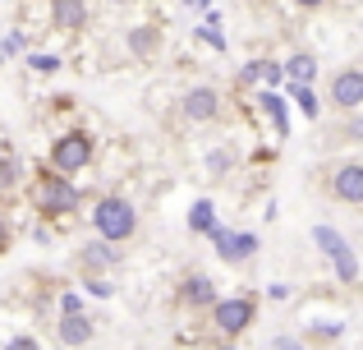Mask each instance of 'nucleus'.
Wrapping results in <instances>:
<instances>
[{
  "label": "nucleus",
  "instance_id": "nucleus-27",
  "mask_svg": "<svg viewBox=\"0 0 363 350\" xmlns=\"http://www.w3.org/2000/svg\"><path fill=\"white\" fill-rule=\"evenodd\" d=\"M5 350H42V341H37L33 332H18V337H9Z\"/></svg>",
  "mask_w": 363,
  "mask_h": 350
},
{
  "label": "nucleus",
  "instance_id": "nucleus-29",
  "mask_svg": "<svg viewBox=\"0 0 363 350\" xmlns=\"http://www.w3.org/2000/svg\"><path fill=\"white\" fill-rule=\"evenodd\" d=\"M0 46H5V55H18V51H28L23 33H9V37H5V42H0Z\"/></svg>",
  "mask_w": 363,
  "mask_h": 350
},
{
  "label": "nucleus",
  "instance_id": "nucleus-36",
  "mask_svg": "<svg viewBox=\"0 0 363 350\" xmlns=\"http://www.w3.org/2000/svg\"><path fill=\"white\" fill-rule=\"evenodd\" d=\"M106 5H129V0H106Z\"/></svg>",
  "mask_w": 363,
  "mask_h": 350
},
{
  "label": "nucleus",
  "instance_id": "nucleus-14",
  "mask_svg": "<svg viewBox=\"0 0 363 350\" xmlns=\"http://www.w3.org/2000/svg\"><path fill=\"white\" fill-rule=\"evenodd\" d=\"M51 23L60 33H83L88 28V0H51Z\"/></svg>",
  "mask_w": 363,
  "mask_h": 350
},
{
  "label": "nucleus",
  "instance_id": "nucleus-17",
  "mask_svg": "<svg viewBox=\"0 0 363 350\" xmlns=\"http://www.w3.org/2000/svg\"><path fill=\"white\" fill-rule=\"evenodd\" d=\"M285 79L290 83H313L318 79V60H313L308 51H294L290 60H285Z\"/></svg>",
  "mask_w": 363,
  "mask_h": 350
},
{
  "label": "nucleus",
  "instance_id": "nucleus-6",
  "mask_svg": "<svg viewBox=\"0 0 363 350\" xmlns=\"http://www.w3.org/2000/svg\"><path fill=\"white\" fill-rule=\"evenodd\" d=\"M322 185H327V198L340 207H363V162L350 157V162H331L322 171Z\"/></svg>",
  "mask_w": 363,
  "mask_h": 350
},
{
  "label": "nucleus",
  "instance_id": "nucleus-32",
  "mask_svg": "<svg viewBox=\"0 0 363 350\" xmlns=\"http://www.w3.org/2000/svg\"><path fill=\"white\" fill-rule=\"evenodd\" d=\"M345 138H363V120H350V125H345Z\"/></svg>",
  "mask_w": 363,
  "mask_h": 350
},
{
  "label": "nucleus",
  "instance_id": "nucleus-30",
  "mask_svg": "<svg viewBox=\"0 0 363 350\" xmlns=\"http://www.w3.org/2000/svg\"><path fill=\"white\" fill-rule=\"evenodd\" d=\"M9 244H14V231H9V222H5V217H0V258H5V253H9Z\"/></svg>",
  "mask_w": 363,
  "mask_h": 350
},
{
  "label": "nucleus",
  "instance_id": "nucleus-28",
  "mask_svg": "<svg viewBox=\"0 0 363 350\" xmlns=\"http://www.w3.org/2000/svg\"><path fill=\"white\" fill-rule=\"evenodd\" d=\"M272 350H308V346H303L299 337H285L281 332V337H272Z\"/></svg>",
  "mask_w": 363,
  "mask_h": 350
},
{
  "label": "nucleus",
  "instance_id": "nucleus-20",
  "mask_svg": "<svg viewBox=\"0 0 363 350\" xmlns=\"http://www.w3.org/2000/svg\"><path fill=\"white\" fill-rule=\"evenodd\" d=\"M18 180H23V166H18L14 153H0V194H14Z\"/></svg>",
  "mask_w": 363,
  "mask_h": 350
},
{
  "label": "nucleus",
  "instance_id": "nucleus-13",
  "mask_svg": "<svg viewBox=\"0 0 363 350\" xmlns=\"http://www.w3.org/2000/svg\"><path fill=\"white\" fill-rule=\"evenodd\" d=\"M253 102H257V111L272 120L276 138H290V106H285V92H281V88H262Z\"/></svg>",
  "mask_w": 363,
  "mask_h": 350
},
{
  "label": "nucleus",
  "instance_id": "nucleus-12",
  "mask_svg": "<svg viewBox=\"0 0 363 350\" xmlns=\"http://www.w3.org/2000/svg\"><path fill=\"white\" fill-rule=\"evenodd\" d=\"M97 337V323H92V314H60V323H55V341L65 350H83Z\"/></svg>",
  "mask_w": 363,
  "mask_h": 350
},
{
  "label": "nucleus",
  "instance_id": "nucleus-37",
  "mask_svg": "<svg viewBox=\"0 0 363 350\" xmlns=\"http://www.w3.org/2000/svg\"><path fill=\"white\" fill-rule=\"evenodd\" d=\"M0 60H5V46H0Z\"/></svg>",
  "mask_w": 363,
  "mask_h": 350
},
{
  "label": "nucleus",
  "instance_id": "nucleus-2",
  "mask_svg": "<svg viewBox=\"0 0 363 350\" xmlns=\"http://www.w3.org/2000/svg\"><path fill=\"white\" fill-rule=\"evenodd\" d=\"M92 231L106 244H129L133 235H138V207L124 194H101L97 203H92Z\"/></svg>",
  "mask_w": 363,
  "mask_h": 350
},
{
  "label": "nucleus",
  "instance_id": "nucleus-31",
  "mask_svg": "<svg viewBox=\"0 0 363 350\" xmlns=\"http://www.w3.org/2000/svg\"><path fill=\"white\" fill-rule=\"evenodd\" d=\"M267 300H290V286H285V281H272V286H267Z\"/></svg>",
  "mask_w": 363,
  "mask_h": 350
},
{
  "label": "nucleus",
  "instance_id": "nucleus-7",
  "mask_svg": "<svg viewBox=\"0 0 363 350\" xmlns=\"http://www.w3.org/2000/svg\"><path fill=\"white\" fill-rule=\"evenodd\" d=\"M327 102H331V111H340V116H354V111H363V70H359V65H345V70L331 74Z\"/></svg>",
  "mask_w": 363,
  "mask_h": 350
},
{
  "label": "nucleus",
  "instance_id": "nucleus-19",
  "mask_svg": "<svg viewBox=\"0 0 363 350\" xmlns=\"http://www.w3.org/2000/svg\"><path fill=\"white\" fill-rule=\"evenodd\" d=\"M340 337H345V323L327 318V323H313L308 332H303V341H308V346H331V341H340Z\"/></svg>",
  "mask_w": 363,
  "mask_h": 350
},
{
  "label": "nucleus",
  "instance_id": "nucleus-33",
  "mask_svg": "<svg viewBox=\"0 0 363 350\" xmlns=\"http://www.w3.org/2000/svg\"><path fill=\"white\" fill-rule=\"evenodd\" d=\"M294 5H299V9H322L327 0H294Z\"/></svg>",
  "mask_w": 363,
  "mask_h": 350
},
{
  "label": "nucleus",
  "instance_id": "nucleus-9",
  "mask_svg": "<svg viewBox=\"0 0 363 350\" xmlns=\"http://www.w3.org/2000/svg\"><path fill=\"white\" fill-rule=\"evenodd\" d=\"M221 300V290H216V281L207 277V272H184L175 286V305L189 309V314H207V309Z\"/></svg>",
  "mask_w": 363,
  "mask_h": 350
},
{
  "label": "nucleus",
  "instance_id": "nucleus-35",
  "mask_svg": "<svg viewBox=\"0 0 363 350\" xmlns=\"http://www.w3.org/2000/svg\"><path fill=\"white\" fill-rule=\"evenodd\" d=\"M212 350H240V346H235V341H216Z\"/></svg>",
  "mask_w": 363,
  "mask_h": 350
},
{
  "label": "nucleus",
  "instance_id": "nucleus-8",
  "mask_svg": "<svg viewBox=\"0 0 363 350\" xmlns=\"http://www.w3.org/2000/svg\"><path fill=\"white\" fill-rule=\"evenodd\" d=\"M207 240H212L216 258H221V263H230V268L248 263V258L257 253V244H262L253 231H225V226H212V231H207Z\"/></svg>",
  "mask_w": 363,
  "mask_h": 350
},
{
  "label": "nucleus",
  "instance_id": "nucleus-3",
  "mask_svg": "<svg viewBox=\"0 0 363 350\" xmlns=\"http://www.w3.org/2000/svg\"><path fill=\"white\" fill-rule=\"evenodd\" d=\"M92 157H97V138H92V129L74 125V129H60V134L51 138V153H46V166L60 175H79L92 166Z\"/></svg>",
  "mask_w": 363,
  "mask_h": 350
},
{
  "label": "nucleus",
  "instance_id": "nucleus-15",
  "mask_svg": "<svg viewBox=\"0 0 363 350\" xmlns=\"http://www.w3.org/2000/svg\"><path fill=\"white\" fill-rule=\"evenodd\" d=\"M216 226V203L212 198H194V207H189V235H207Z\"/></svg>",
  "mask_w": 363,
  "mask_h": 350
},
{
  "label": "nucleus",
  "instance_id": "nucleus-16",
  "mask_svg": "<svg viewBox=\"0 0 363 350\" xmlns=\"http://www.w3.org/2000/svg\"><path fill=\"white\" fill-rule=\"evenodd\" d=\"M124 42H129V51H133V55H157L161 33H157L152 23H138V28H129V37H124Z\"/></svg>",
  "mask_w": 363,
  "mask_h": 350
},
{
  "label": "nucleus",
  "instance_id": "nucleus-24",
  "mask_svg": "<svg viewBox=\"0 0 363 350\" xmlns=\"http://www.w3.org/2000/svg\"><path fill=\"white\" fill-rule=\"evenodd\" d=\"M83 290H88L92 300H111L116 295V281L111 277H83Z\"/></svg>",
  "mask_w": 363,
  "mask_h": 350
},
{
  "label": "nucleus",
  "instance_id": "nucleus-21",
  "mask_svg": "<svg viewBox=\"0 0 363 350\" xmlns=\"http://www.w3.org/2000/svg\"><path fill=\"white\" fill-rule=\"evenodd\" d=\"M198 37H203L212 51H225V33H221V14H216V9L203 18V23H198Z\"/></svg>",
  "mask_w": 363,
  "mask_h": 350
},
{
  "label": "nucleus",
  "instance_id": "nucleus-26",
  "mask_svg": "<svg viewBox=\"0 0 363 350\" xmlns=\"http://www.w3.org/2000/svg\"><path fill=\"white\" fill-rule=\"evenodd\" d=\"M60 314H88V309H83V295H79V290H65V295H60Z\"/></svg>",
  "mask_w": 363,
  "mask_h": 350
},
{
  "label": "nucleus",
  "instance_id": "nucleus-22",
  "mask_svg": "<svg viewBox=\"0 0 363 350\" xmlns=\"http://www.w3.org/2000/svg\"><path fill=\"white\" fill-rule=\"evenodd\" d=\"M257 79H262L267 88H281L285 83V65L281 60H257Z\"/></svg>",
  "mask_w": 363,
  "mask_h": 350
},
{
  "label": "nucleus",
  "instance_id": "nucleus-25",
  "mask_svg": "<svg viewBox=\"0 0 363 350\" xmlns=\"http://www.w3.org/2000/svg\"><path fill=\"white\" fill-rule=\"evenodd\" d=\"M207 171H212V180H221L225 171H230V153H225V148H216V153H207Z\"/></svg>",
  "mask_w": 363,
  "mask_h": 350
},
{
  "label": "nucleus",
  "instance_id": "nucleus-18",
  "mask_svg": "<svg viewBox=\"0 0 363 350\" xmlns=\"http://www.w3.org/2000/svg\"><path fill=\"white\" fill-rule=\"evenodd\" d=\"M281 88H285V97H294V102H299V111H303V116H308V120H318V97H313V83H290V79H285L281 83Z\"/></svg>",
  "mask_w": 363,
  "mask_h": 350
},
{
  "label": "nucleus",
  "instance_id": "nucleus-4",
  "mask_svg": "<svg viewBox=\"0 0 363 350\" xmlns=\"http://www.w3.org/2000/svg\"><path fill=\"white\" fill-rule=\"evenodd\" d=\"M207 323L221 341H240L248 327L257 323V295H221L207 309Z\"/></svg>",
  "mask_w": 363,
  "mask_h": 350
},
{
  "label": "nucleus",
  "instance_id": "nucleus-1",
  "mask_svg": "<svg viewBox=\"0 0 363 350\" xmlns=\"http://www.w3.org/2000/svg\"><path fill=\"white\" fill-rule=\"evenodd\" d=\"M28 198H33L37 217H46V222H60V217L79 212V189H74V180L60 175V171H51V166L33 175V185H28Z\"/></svg>",
  "mask_w": 363,
  "mask_h": 350
},
{
  "label": "nucleus",
  "instance_id": "nucleus-5",
  "mask_svg": "<svg viewBox=\"0 0 363 350\" xmlns=\"http://www.w3.org/2000/svg\"><path fill=\"white\" fill-rule=\"evenodd\" d=\"M313 244H318L322 258L331 263V272H336L340 286H359V253H354V244H350L336 226H322L318 222V226H313Z\"/></svg>",
  "mask_w": 363,
  "mask_h": 350
},
{
  "label": "nucleus",
  "instance_id": "nucleus-34",
  "mask_svg": "<svg viewBox=\"0 0 363 350\" xmlns=\"http://www.w3.org/2000/svg\"><path fill=\"white\" fill-rule=\"evenodd\" d=\"M189 9H212V0H184Z\"/></svg>",
  "mask_w": 363,
  "mask_h": 350
},
{
  "label": "nucleus",
  "instance_id": "nucleus-10",
  "mask_svg": "<svg viewBox=\"0 0 363 350\" xmlns=\"http://www.w3.org/2000/svg\"><path fill=\"white\" fill-rule=\"evenodd\" d=\"M179 116H184L189 125H212V120H221V92H216L212 83H194V88L179 97Z\"/></svg>",
  "mask_w": 363,
  "mask_h": 350
},
{
  "label": "nucleus",
  "instance_id": "nucleus-23",
  "mask_svg": "<svg viewBox=\"0 0 363 350\" xmlns=\"http://www.w3.org/2000/svg\"><path fill=\"white\" fill-rule=\"evenodd\" d=\"M60 55H46V51H28V70H33V74H55V70H60Z\"/></svg>",
  "mask_w": 363,
  "mask_h": 350
},
{
  "label": "nucleus",
  "instance_id": "nucleus-11",
  "mask_svg": "<svg viewBox=\"0 0 363 350\" xmlns=\"http://www.w3.org/2000/svg\"><path fill=\"white\" fill-rule=\"evenodd\" d=\"M116 263H120V249H116V244L97 240V235H92L88 244H79V272H83V277H106Z\"/></svg>",
  "mask_w": 363,
  "mask_h": 350
}]
</instances>
